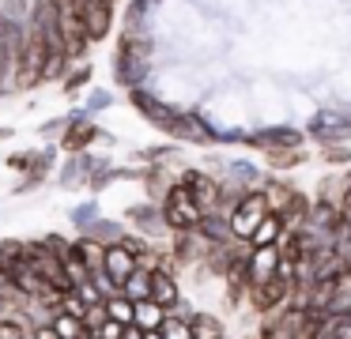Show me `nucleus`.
Here are the masks:
<instances>
[{
    "label": "nucleus",
    "mask_w": 351,
    "mask_h": 339,
    "mask_svg": "<svg viewBox=\"0 0 351 339\" xmlns=\"http://www.w3.org/2000/svg\"><path fill=\"white\" fill-rule=\"evenodd\" d=\"M189 328H193V336L197 339H227V324L219 321L215 313H193V321H189Z\"/></svg>",
    "instance_id": "a878e982"
},
{
    "label": "nucleus",
    "mask_w": 351,
    "mask_h": 339,
    "mask_svg": "<svg viewBox=\"0 0 351 339\" xmlns=\"http://www.w3.org/2000/svg\"><path fill=\"white\" fill-rule=\"evenodd\" d=\"M132 324H136L140 331H162V324H167V309L155 305L152 298L136 301V316H132Z\"/></svg>",
    "instance_id": "b1692460"
},
{
    "label": "nucleus",
    "mask_w": 351,
    "mask_h": 339,
    "mask_svg": "<svg viewBox=\"0 0 351 339\" xmlns=\"http://www.w3.org/2000/svg\"><path fill=\"white\" fill-rule=\"evenodd\" d=\"M95 143H114V136H110V132H102V128L95 125V117H87L84 110H72L69 128L61 132L57 147H61V151H69V155H87V151H91Z\"/></svg>",
    "instance_id": "0eeeda50"
},
{
    "label": "nucleus",
    "mask_w": 351,
    "mask_h": 339,
    "mask_svg": "<svg viewBox=\"0 0 351 339\" xmlns=\"http://www.w3.org/2000/svg\"><path fill=\"white\" fill-rule=\"evenodd\" d=\"M144 339H162V331H144Z\"/></svg>",
    "instance_id": "37998d69"
},
{
    "label": "nucleus",
    "mask_w": 351,
    "mask_h": 339,
    "mask_svg": "<svg viewBox=\"0 0 351 339\" xmlns=\"http://www.w3.org/2000/svg\"><path fill=\"white\" fill-rule=\"evenodd\" d=\"M227 339H230V336H227Z\"/></svg>",
    "instance_id": "49530a36"
},
{
    "label": "nucleus",
    "mask_w": 351,
    "mask_h": 339,
    "mask_svg": "<svg viewBox=\"0 0 351 339\" xmlns=\"http://www.w3.org/2000/svg\"><path fill=\"white\" fill-rule=\"evenodd\" d=\"M84 234L91 241H99V245H121V241L129 238V226H125L121 218H99V223H91Z\"/></svg>",
    "instance_id": "412c9836"
},
{
    "label": "nucleus",
    "mask_w": 351,
    "mask_h": 339,
    "mask_svg": "<svg viewBox=\"0 0 351 339\" xmlns=\"http://www.w3.org/2000/svg\"><path fill=\"white\" fill-rule=\"evenodd\" d=\"M121 339H144V331H140L136 324H129V328H121Z\"/></svg>",
    "instance_id": "a19ab883"
},
{
    "label": "nucleus",
    "mask_w": 351,
    "mask_h": 339,
    "mask_svg": "<svg viewBox=\"0 0 351 339\" xmlns=\"http://www.w3.org/2000/svg\"><path fill=\"white\" fill-rule=\"evenodd\" d=\"M170 260H174V268H204L208 253H212V241L204 238L200 230H182V234H170Z\"/></svg>",
    "instance_id": "9b49d317"
},
{
    "label": "nucleus",
    "mask_w": 351,
    "mask_h": 339,
    "mask_svg": "<svg viewBox=\"0 0 351 339\" xmlns=\"http://www.w3.org/2000/svg\"><path fill=\"white\" fill-rule=\"evenodd\" d=\"M16 136V128H8V125H0V140H12Z\"/></svg>",
    "instance_id": "79ce46f5"
},
{
    "label": "nucleus",
    "mask_w": 351,
    "mask_h": 339,
    "mask_svg": "<svg viewBox=\"0 0 351 339\" xmlns=\"http://www.w3.org/2000/svg\"><path fill=\"white\" fill-rule=\"evenodd\" d=\"M91 79H95V64H91V60H80V64H72V72L64 75L61 95H76V90L91 87Z\"/></svg>",
    "instance_id": "c756f323"
},
{
    "label": "nucleus",
    "mask_w": 351,
    "mask_h": 339,
    "mask_svg": "<svg viewBox=\"0 0 351 339\" xmlns=\"http://www.w3.org/2000/svg\"><path fill=\"white\" fill-rule=\"evenodd\" d=\"M27 27L46 42L49 57H69V45H64V30H61V12H57L53 0H34L31 15H27ZM72 60V57H69Z\"/></svg>",
    "instance_id": "7ed1b4c3"
},
{
    "label": "nucleus",
    "mask_w": 351,
    "mask_h": 339,
    "mask_svg": "<svg viewBox=\"0 0 351 339\" xmlns=\"http://www.w3.org/2000/svg\"><path fill=\"white\" fill-rule=\"evenodd\" d=\"M99 218H102V211H99V200H84V203H76V208L69 211V223L76 226L80 234H84L91 223H99Z\"/></svg>",
    "instance_id": "2f4dec72"
},
{
    "label": "nucleus",
    "mask_w": 351,
    "mask_h": 339,
    "mask_svg": "<svg viewBox=\"0 0 351 339\" xmlns=\"http://www.w3.org/2000/svg\"><path fill=\"white\" fill-rule=\"evenodd\" d=\"M19 264H27V241L0 238V271H4V275H12Z\"/></svg>",
    "instance_id": "393cba45"
},
{
    "label": "nucleus",
    "mask_w": 351,
    "mask_h": 339,
    "mask_svg": "<svg viewBox=\"0 0 351 339\" xmlns=\"http://www.w3.org/2000/svg\"><path fill=\"white\" fill-rule=\"evenodd\" d=\"M114 105V90H106V87H91L87 90V102L80 105V110L87 113V117H99L102 110H110Z\"/></svg>",
    "instance_id": "72a5a7b5"
},
{
    "label": "nucleus",
    "mask_w": 351,
    "mask_h": 339,
    "mask_svg": "<svg viewBox=\"0 0 351 339\" xmlns=\"http://www.w3.org/2000/svg\"><path fill=\"white\" fill-rule=\"evenodd\" d=\"M46 60H49L46 42H42V38L23 23V45H19V57H16V83H19V90L38 87L42 75H46Z\"/></svg>",
    "instance_id": "20e7f679"
},
{
    "label": "nucleus",
    "mask_w": 351,
    "mask_h": 339,
    "mask_svg": "<svg viewBox=\"0 0 351 339\" xmlns=\"http://www.w3.org/2000/svg\"><path fill=\"white\" fill-rule=\"evenodd\" d=\"M155 8H159V0H129L125 19H121V34H129V38H152Z\"/></svg>",
    "instance_id": "6ab92c4d"
},
{
    "label": "nucleus",
    "mask_w": 351,
    "mask_h": 339,
    "mask_svg": "<svg viewBox=\"0 0 351 339\" xmlns=\"http://www.w3.org/2000/svg\"><path fill=\"white\" fill-rule=\"evenodd\" d=\"M306 140H317V147H348L351 140V110L340 105H321L306 121Z\"/></svg>",
    "instance_id": "f03ea898"
},
{
    "label": "nucleus",
    "mask_w": 351,
    "mask_h": 339,
    "mask_svg": "<svg viewBox=\"0 0 351 339\" xmlns=\"http://www.w3.org/2000/svg\"><path fill=\"white\" fill-rule=\"evenodd\" d=\"M306 147H298V151H268L265 155V162L272 166V177H280L283 170H295V166H302L306 162Z\"/></svg>",
    "instance_id": "7c9ffc66"
},
{
    "label": "nucleus",
    "mask_w": 351,
    "mask_h": 339,
    "mask_svg": "<svg viewBox=\"0 0 351 339\" xmlns=\"http://www.w3.org/2000/svg\"><path fill=\"white\" fill-rule=\"evenodd\" d=\"M178 181H182L185 188L193 192V200L200 203V211H227V203H223V185L215 173L208 170H197V166H185L182 173H178Z\"/></svg>",
    "instance_id": "9d476101"
},
{
    "label": "nucleus",
    "mask_w": 351,
    "mask_h": 339,
    "mask_svg": "<svg viewBox=\"0 0 351 339\" xmlns=\"http://www.w3.org/2000/svg\"><path fill=\"white\" fill-rule=\"evenodd\" d=\"M57 155H61V147H57V143H46V147H34V151H31V166H27L23 181L16 185V192L23 196V192H31V188L46 185V181L53 177V170H57Z\"/></svg>",
    "instance_id": "dca6fc26"
},
{
    "label": "nucleus",
    "mask_w": 351,
    "mask_h": 339,
    "mask_svg": "<svg viewBox=\"0 0 351 339\" xmlns=\"http://www.w3.org/2000/svg\"><path fill=\"white\" fill-rule=\"evenodd\" d=\"M283 238V218L280 215H268L265 223L257 226V234L250 238V249H268V245H280Z\"/></svg>",
    "instance_id": "cd10ccee"
},
{
    "label": "nucleus",
    "mask_w": 351,
    "mask_h": 339,
    "mask_svg": "<svg viewBox=\"0 0 351 339\" xmlns=\"http://www.w3.org/2000/svg\"><path fill=\"white\" fill-rule=\"evenodd\" d=\"M152 57H155V42H152V38L121 34V42H117V49H114V79H117V87H125V90L147 87Z\"/></svg>",
    "instance_id": "f257e3e1"
},
{
    "label": "nucleus",
    "mask_w": 351,
    "mask_h": 339,
    "mask_svg": "<svg viewBox=\"0 0 351 339\" xmlns=\"http://www.w3.org/2000/svg\"><path fill=\"white\" fill-rule=\"evenodd\" d=\"M162 208V218H167V230L170 234H182V230H197L200 218H204V211H200V203L193 200V192L178 181L174 188L167 192V200L159 203Z\"/></svg>",
    "instance_id": "39448f33"
},
{
    "label": "nucleus",
    "mask_w": 351,
    "mask_h": 339,
    "mask_svg": "<svg viewBox=\"0 0 351 339\" xmlns=\"http://www.w3.org/2000/svg\"><path fill=\"white\" fill-rule=\"evenodd\" d=\"M321 158L332 162V166H348L351 162V151L348 147H321Z\"/></svg>",
    "instance_id": "4c0bfd02"
},
{
    "label": "nucleus",
    "mask_w": 351,
    "mask_h": 339,
    "mask_svg": "<svg viewBox=\"0 0 351 339\" xmlns=\"http://www.w3.org/2000/svg\"><path fill=\"white\" fill-rule=\"evenodd\" d=\"M27 339H31V336H27Z\"/></svg>",
    "instance_id": "a18cd8bd"
},
{
    "label": "nucleus",
    "mask_w": 351,
    "mask_h": 339,
    "mask_svg": "<svg viewBox=\"0 0 351 339\" xmlns=\"http://www.w3.org/2000/svg\"><path fill=\"white\" fill-rule=\"evenodd\" d=\"M129 102H132V110H136L140 117L147 121V125H155V128H159V132H167V128H170V121L178 117V110H182V105H170L167 98H159L152 87L129 90Z\"/></svg>",
    "instance_id": "4468645a"
},
{
    "label": "nucleus",
    "mask_w": 351,
    "mask_h": 339,
    "mask_svg": "<svg viewBox=\"0 0 351 339\" xmlns=\"http://www.w3.org/2000/svg\"><path fill=\"white\" fill-rule=\"evenodd\" d=\"M272 215L268 211V200H265V192H245L242 200L234 203V208L227 211V223H230V234H234V241H245L250 245V238L257 234V226L265 223V218Z\"/></svg>",
    "instance_id": "423d86ee"
},
{
    "label": "nucleus",
    "mask_w": 351,
    "mask_h": 339,
    "mask_svg": "<svg viewBox=\"0 0 351 339\" xmlns=\"http://www.w3.org/2000/svg\"><path fill=\"white\" fill-rule=\"evenodd\" d=\"M72 253L84 260V268L91 271V275H99V271H102V260H106V245L91 241L87 234H76V238H72Z\"/></svg>",
    "instance_id": "4be33fe9"
},
{
    "label": "nucleus",
    "mask_w": 351,
    "mask_h": 339,
    "mask_svg": "<svg viewBox=\"0 0 351 339\" xmlns=\"http://www.w3.org/2000/svg\"><path fill=\"white\" fill-rule=\"evenodd\" d=\"M49 324H53V331H57L61 339H87V336H91V331L84 328V321H80V316L61 313V309H57V313L49 316Z\"/></svg>",
    "instance_id": "c85d7f7f"
},
{
    "label": "nucleus",
    "mask_w": 351,
    "mask_h": 339,
    "mask_svg": "<svg viewBox=\"0 0 351 339\" xmlns=\"http://www.w3.org/2000/svg\"><path fill=\"white\" fill-rule=\"evenodd\" d=\"M31 4H34V0H0V12L12 15L16 23H27V15H31Z\"/></svg>",
    "instance_id": "c9c22d12"
},
{
    "label": "nucleus",
    "mask_w": 351,
    "mask_h": 339,
    "mask_svg": "<svg viewBox=\"0 0 351 339\" xmlns=\"http://www.w3.org/2000/svg\"><path fill=\"white\" fill-rule=\"evenodd\" d=\"M8 170H16V173H27V166H31V151H16V155H8Z\"/></svg>",
    "instance_id": "58836bf2"
},
{
    "label": "nucleus",
    "mask_w": 351,
    "mask_h": 339,
    "mask_svg": "<svg viewBox=\"0 0 351 339\" xmlns=\"http://www.w3.org/2000/svg\"><path fill=\"white\" fill-rule=\"evenodd\" d=\"M125 223H129V230L140 234L144 241H162V238H170L167 218H162V208H159V203H152V200L132 203V208L125 211Z\"/></svg>",
    "instance_id": "ddd939ff"
},
{
    "label": "nucleus",
    "mask_w": 351,
    "mask_h": 339,
    "mask_svg": "<svg viewBox=\"0 0 351 339\" xmlns=\"http://www.w3.org/2000/svg\"><path fill=\"white\" fill-rule=\"evenodd\" d=\"M197 230L204 234L212 245H230V241H234V234H230V223H227V211H208V215L200 218Z\"/></svg>",
    "instance_id": "5701e85b"
},
{
    "label": "nucleus",
    "mask_w": 351,
    "mask_h": 339,
    "mask_svg": "<svg viewBox=\"0 0 351 339\" xmlns=\"http://www.w3.org/2000/svg\"><path fill=\"white\" fill-rule=\"evenodd\" d=\"M132 271H136V253H132L129 245H106V260H102V275L110 279V283L117 286V290H121V283L125 279L132 275Z\"/></svg>",
    "instance_id": "aec40b11"
},
{
    "label": "nucleus",
    "mask_w": 351,
    "mask_h": 339,
    "mask_svg": "<svg viewBox=\"0 0 351 339\" xmlns=\"http://www.w3.org/2000/svg\"><path fill=\"white\" fill-rule=\"evenodd\" d=\"M162 339H197L189 328V321H174V316H167V324H162Z\"/></svg>",
    "instance_id": "e433bc0d"
},
{
    "label": "nucleus",
    "mask_w": 351,
    "mask_h": 339,
    "mask_svg": "<svg viewBox=\"0 0 351 339\" xmlns=\"http://www.w3.org/2000/svg\"><path fill=\"white\" fill-rule=\"evenodd\" d=\"M295 294H298V286L291 283V279H280V275H276L272 283L253 286L250 298H245V309H250V313L261 321V316H272V313H280V309H287L291 301H295Z\"/></svg>",
    "instance_id": "1a4fd4ad"
},
{
    "label": "nucleus",
    "mask_w": 351,
    "mask_h": 339,
    "mask_svg": "<svg viewBox=\"0 0 351 339\" xmlns=\"http://www.w3.org/2000/svg\"><path fill=\"white\" fill-rule=\"evenodd\" d=\"M245 143L257 147L261 155H268V151H298V147H306V132L291 125H268V128H253L245 136Z\"/></svg>",
    "instance_id": "f8f14e48"
},
{
    "label": "nucleus",
    "mask_w": 351,
    "mask_h": 339,
    "mask_svg": "<svg viewBox=\"0 0 351 339\" xmlns=\"http://www.w3.org/2000/svg\"><path fill=\"white\" fill-rule=\"evenodd\" d=\"M167 136L174 143H193V147H212V143H219V128L197 110H178V117L170 121Z\"/></svg>",
    "instance_id": "6e6552de"
},
{
    "label": "nucleus",
    "mask_w": 351,
    "mask_h": 339,
    "mask_svg": "<svg viewBox=\"0 0 351 339\" xmlns=\"http://www.w3.org/2000/svg\"><path fill=\"white\" fill-rule=\"evenodd\" d=\"M106 313H110V321H114V324L129 328L132 316H136V305H132V301L125 298V294H114V298H106Z\"/></svg>",
    "instance_id": "473e14b6"
},
{
    "label": "nucleus",
    "mask_w": 351,
    "mask_h": 339,
    "mask_svg": "<svg viewBox=\"0 0 351 339\" xmlns=\"http://www.w3.org/2000/svg\"><path fill=\"white\" fill-rule=\"evenodd\" d=\"M152 301H155V305H162L167 313L185 301V290H182V279H178V268H159V271H152Z\"/></svg>",
    "instance_id": "a211bd4d"
},
{
    "label": "nucleus",
    "mask_w": 351,
    "mask_h": 339,
    "mask_svg": "<svg viewBox=\"0 0 351 339\" xmlns=\"http://www.w3.org/2000/svg\"><path fill=\"white\" fill-rule=\"evenodd\" d=\"M121 294L132 301V305H136V301H147V298H152V271L136 268V271H132V275L121 283Z\"/></svg>",
    "instance_id": "bb28decb"
},
{
    "label": "nucleus",
    "mask_w": 351,
    "mask_h": 339,
    "mask_svg": "<svg viewBox=\"0 0 351 339\" xmlns=\"http://www.w3.org/2000/svg\"><path fill=\"white\" fill-rule=\"evenodd\" d=\"M31 339H61V336L53 331V324H49V321H38L31 328Z\"/></svg>",
    "instance_id": "ea45409f"
},
{
    "label": "nucleus",
    "mask_w": 351,
    "mask_h": 339,
    "mask_svg": "<svg viewBox=\"0 0 351 339\" xmlns=\"http://www.w3.org/2000/svg\"><path fill=\"white\" fill-rule=\"evenodd\" d=\"M80 23H84L87 42H106L110 30H114V4L110 0H76Z\"/></svg>",
    "instance_id": "2eb2a0df"
},
{
    "label": "nucleus",
    "mask_w": 351,
    "mask_h": 339,
    "mask_svg": "<svg viewBox=\"0 0 351 339\" xmlns=\"http://www.w3.org/2000/svg\"><path fill=\"white\" fill-rule=\"evenodd\" d=\"M87 339H91V336H87Z\"/></svg>",
    "instance_id": "c03bdc74"
},
{
    "label": "nucleus",
    "mask_w": 351,
    "mask_h": 339,
    "mask_svg": "<svg viewBox=\"0 0 351 339\" xmlns=\"http://www.w3.org/2000/svg\"><path fill=\"white\" fill-rule=\"evenodd\" d=\"M102 324H110L106 301H99V305H87V309H84V328H87V331H91V336H95V331H99Z\"/></svg>",
    "instance_id": "f704fd0d"
},
{
    "label": "nucleus",
    "mask_w": 351,
    "mask_h": 339,
    "mask_svg": "<svg viewBox=\"0 0 351 339\" xmlns=\"http://www.w3.org/2000/svg\"><path fill=\"white\" fill-rule=\"evenodd\" d=\"M280 275V249L268 245V249H250V256H245V283L253 286H265L272 283V279Z\"/></svg>",
    "instance_id": "f3484780"
}]
</instances>
